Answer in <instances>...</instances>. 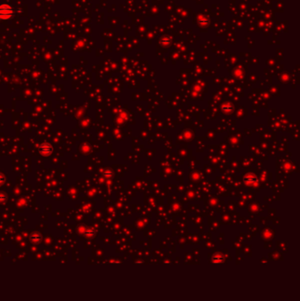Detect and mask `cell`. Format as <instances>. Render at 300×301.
Segmentation results:
<instances>
[{
    "label": "cell",
    "mask_w": 300,
    "mask_h": 301,
    "mask_svg": "<svg viewBox=\"0 0 300 301\" xmlns=\"http://www.w3.org/2000/svg\"><path fill=\"white\" fill-rule=\"evenodd\" d=\"M13 15V8L9 5L3 4L0 5V19H9Z\"/></svg>",
    "instance_id": "6da1fadb"
},
{
    "label": "cell",
    "mask_w": 300,
    "mask_h": 301,
    "mask_svg": "<svg viewBox=\"0 0 300 301\" xmlns=\"http://www.w3.org/2000/svg\"><path fill=\"white\" fill-rule=\"evenodd\" d=\"M213 262L214 263H222L224 262V257L223 255L218 254V255H215L214 257H213Z\"/></svg>",
    "instance_id": "7a4b0ae2"
},
{
    "label": "cell",
    "mask_w": 300,
    "mask_h": 301,
    "mask_svg": "<svg viewBox=\"0 0 300 301\" xmlns=\"http://www.w3.org/2000/svg\"><path fill=\"white\" fill-rule=\"evenodd\" d=\"M136 263H143V261H136Z\"/></svg>",
    "instance_id": "3957f363"
}]
</instances>
